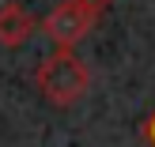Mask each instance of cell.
Wrapping results in <instances>:
<instances>
[{
    "instance_id": "1",
    "label": "cell",
    "mask_w": 155,
    "mask_h": 147,
    "mask_svg": "<svg viewBox=\"0 0 155 147\" xmlns=\"http://www.w3.org/2000/svg\"><path fill=\"white\" fill-rule=\"evenodd\" d=\"M34 83H38V94H42L49 106L68 110V106H76L83 94H87L91 68L83 64L72 49H53L49 57L34 68Z\"/></svg>"
},
{
    "instance_id": "3",
    "label": "cell",
    "mask_w": 155,
    "mask_h": 147,
    "mask_svg": "<svg viewBox=\"0 0 155 147\" xmlns=\"http://www.w3.org/2000/svg\"><path fill=\"white\" fill-rule=\"evenodd\" d=\"M34 30H38V19L19 4V0L0 4V45H4V49L27 45L30 38H34Z\"/></svg>"
},
{
    "instance_id": "4",
    "label": "cell",
    "mask_w": 155,
    "mask_h": 147,
    "mask_svg": "<svg viewBox=\"0 0 155 147\" xmlns=\"http://www.w3.org/2000/svg\"><path fill=\"white\" fill-rule=\"evenodd\" d=\"M144 140H148V143L155 147V113H151L148 121H144Z\"/></svg>"
},
{
    "instance_id": "2",
    "label": "cell",
    "mask_w": 155,
    "mask_h": 147,
    "mask_svg": "<svg viewBox=\"0 0 155 147\" xmlns=\"http://www.w3.org/2000/svg\"><path fill=\"white\" fill-rule=\"evenodd\" d=\"M114 0H61L49 15L42 19V34L49 38L53 49H72L80 45L91 30L102 23Z\"/></svg>"
}]
</instances>
